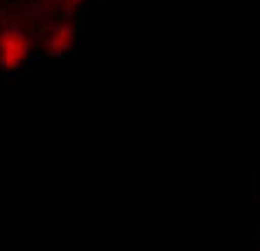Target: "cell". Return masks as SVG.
<instances>
[{"label":"cell","mask_w":260,"mask_h":251,"mask_svg":"<svg viewBox=\"0 0 260 251\" xmlns=\"http://www.w3.org/2000/svg\"><path fill=\"white\" fill-rule=\"evenodd\" d=\"M30 55V39L16 30H9L0 37V64L5 69H16Z\"/></svg>","instance_id":"6da1fadb"},{"label":"cell","mask_w":260,"mask_h":251,"mask_svg":"<svg viewBox=\"0 0 260 251\" xmlns=\"http://www.w3.org/2000/svg\"><path fill=\"white\" fill-rule=\"evenodd\" d=\"M73 44V27L69 25H59L55 27L53 32H50L48 41H46V46H48V53H67L69 48H71Z\"/></svg>","instance_id":"7a4b0ae2"}]
</instances>
